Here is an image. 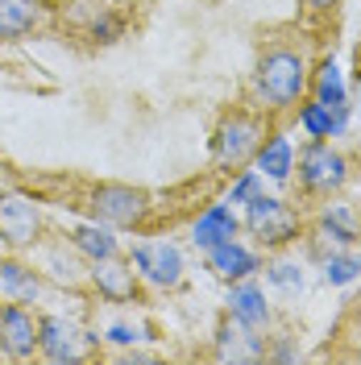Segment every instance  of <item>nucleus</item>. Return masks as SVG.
I'll list each match as a JSON object with an SVG mask.
<instances>
[{
    "instance_id": "nucleus-1",
    "label": "nucleus",
    "mask_w": 361,
    "mask_h": 365,
    "mask_svg": "<svg viewBox=\"0 0 361 365\" xmlns=\"http://www.w3.org/2000/svg\"><path fill=\"white\" fill-rule=\"evenodd\" d=\"M307 79H312V71H307V58L291 50V46H274L262 54V63L253 71V91H258V100L266 104V108H291L303 100V91H307Z\"/></svg>"
},
{
    "instance_id": "nucleus-2",
    "label": "nucleus",
    "mask_w": 361,
    "mask_h": 365,
    "mask_svg": "<svg viewBox=\"0 0 361 365\" xmlns=\"http://www.w3.org/2000/svg\"><path fill=\"white\" fill-rule=\"evenodd\" d=\"M262 137H266L262 116L237 108V113H228L225 120H220V129L212 137V162H216L220 170H237V166H245V162L258 154Z\"/></svg>"
},
{
    "instance_id": "nucleus-3",
    "label": "nucleus",
    "mask_w": 361,
    "mask_h": 365,
    "mask_svg": "<svg viewBox=\"0 0 361 365\" xmlns=\"http://www.w3.org/2000/svg\"><path fill=\"white\" fill-rule=\"evenodd\" d=\"M245 228L253 232L258 245L278 250V245H291L295 237H299V216H295V207L287 200L262 191V195H253L245 204Z\"/></svg>"
},
{
    "instance_id": "nucleus-4",
    "label": "nucleus",
    "mask_w": 361,
    "mask_h": 365,
    "mask_svg": "<svg viewBox=\"0 0 361 365\" xmlns=\"http://www.w3.org/2000/svg\"><path fill=\"white\" fill-rule=\"evenodd\" d=\"M349 182V158L332 150V141H307L299 154V187L307 195H332Z\"/></svg>"
},
{
    "instance_id": "nucleus-5",
    "label": "nucleus",
    "mask_w": 361,
    "mask_h": 365,
    "mask_svg": "<svg viewBox=\"0 0 361 365\" xmlns=\"http://www.w3.org/2000/svg\"><path fill=\"white\" fill-rule=\"evenodd\" d=\"M91 216L100 220V225H141V216L150 212V195L141 191V187H129V182H104V187H96L91 191Z\"/></svg>"
},
{
    "instance_id": "nucleus-6",
    "label": "nucleus",
    "mask_w": 361,
    "mask_h": 365,
    "mask_svg": "<svg viewBox=\"0 0 361 365\" xmlns=\"http://www.w3.org/2000/svg\"><path fill=\"white\" fill-rule=\"evenodd\" d=\"M129 266H133V274L146 278L150 287L175 291V287L183 282V253L175 250L171 241H146V245H133Z\"/></svg>"
},
{
    "instance_id": "nucleus-7",
    "label": "nucleus",
    "mask_w": 361,
    "mask_h": 365,
    "mask_svg": "<svg viewBox=\"0 0 361 365\" xmlns=\"http://www.w3.org/2000/svg\"><path fill=\"white\" fill-rule=\"evenodd\" d=\"M38 232H42V216H38V204L29 195H0V241L9 250H29L38 245Z\"/></svg>"
},
{
    "instance_id": "nucleus-8",
    "label": "nucleus",
    "mask_w": 361,
    "mask_h": 365,
    "mask_svg": "<svg viewBox=\"0 0 361 365\" xmlns=\"http://www.w3.org/2000/svg\"><path fill=\"white\" fill-rule=\"evenodd\" d=\"M88 341L91 336L75 319H63V316L38 319V353L50 357V361H79L88 353Z\"/></svg>"
},
{
    "instance_id": "nucleus-9",
    "label": "nucleus",
    "mask_w": 361,
    "mask_h": 365,
    "mask_svg": "<svg viewBox=\"0 0 361 365\" xmlns=\"http://www.w3.org/2000/svg\"><path fill=\"white\" fill-rule=\"evenodd\" d=\"M312 241H316L320 253L353 250L361 241V216L349 204H328L316 216V225H312Z\"/></svg>"
},
{
    "instance_id": "nucleus-10",
    "label": "nucleus",
    "mask_w": 361,
    "mask_h": 365,
    "mask_svg": "<svg viewBox=\"0 0 361 365\" xmlns=\"http://www.w3.org/2000/svg\"><path fill=\"white\" fill-rule=\"evenodd\" d=\"M0 349L9 357H34L38 349V319L25 312V303H4L0 307Z\"/></svg>"
},
{
    "instance_id": "nucleus-11",
    "label": "nucleus",
    "mask_w": 361,
    "mask_h": 365,
    "mask_svg": "<svg viewBox=\"0 0 361 365\" xmlns=\"http://www.w3.org/2000/svg\"><path fill=\"white\" fill-rule=\"evenodd\" d=\"M208 270L216 278H225V282H241V278H253L262 270V262H258V253L249 245H241L237 237H228V241L208 250Z\"/></svg>"
},
{
    "instance_id": "nucleus-12",
    "label": "nucleus",
    "mask_w": 361,
    "mask_h": 365,
    "mask_svg": "<svg viewBox=\"0 0 361 365\" xmlns=\"http://www.w3.org/2000/svg\"><path fill=\"white\" fill-rule=\"evenodd\" d=\"M228 316L237 319V324H245V328H266L270 324V303H266V291L258 287V282H233V291H228Z\"/></svg>"
},
{
    "instance_id": "nucleus-13",
    "label": "nucleus",
    "mask_w": 361,
    "mask_h": 365,
    "mask_svg": "<svg viewBox=\"0 0 361 365\" xmlns=\"http://www.w3.org/2000/svg\"><path fill=\"white\" fill-rule=\"evenodd\" d=\"M91 287L104 299H113V303H129L137 295L133 266H125L116 257H100V262H91Z\"/></svg>"
},
{
    "instance_id": "nucleus-14",
    "label": "nucleus",
    "mask_w": 361,
    "mask_h": 365,
    "mask_svg": "<svg viewBox=\"0 0 361 365\" xmlns=\"http://www.w3.org/2000/svg\"><path fill=\"white\" fill-rule=\"evenodd\" d=\"M42 17H46L42 0H0V42L29 38L42 25Z\"/></svg>"
},
{
    "instance_id": "nucleus-15",
    "label": "nucleus",
    "mask_w": 361,
    "mask_h": 365,
    "mask_svg": "<svg viewBox=\"0 0 361 365\" xmlns=\"http://www.w3.org/2000/svg\"><path fill=\"white\" fill-rule=\"evenodd\" d=\"M0 295L13 303H34L42 295V274L17 257H0Z\"/></svg>"
},
{
    "instance_id": "nucleus-16",
    "label": "nucleus",
    "mask_w": 361,
    "mask_h": 365,
    "mask_svg": "<svg viewBox=\"0 0 361 365\" xmlns=\"http://www.w3.org/2000/svg\"><path fill=\"white\" fill-rule=\"evenodd\" d=\"M345 125H349V113H332L328 104H320L316 96H312V100H299V129L312 137V141L340 137Z\"/></svg>"
},
{
    "instance_id": "nucleus-17",
    "label": "nucleus",
    "mask_w": 361,
    "mask_h": 365,
    "mask_svg": "<svg viewBox=\"0 0 361 365\" xmlns=\"http://www.w3.org/2000/svg\"><path fill=\"white\" fill-rule=\"evenodd\" d=\"M253 162H258V175H262V179L287 182L291 170H295V150H291V141H287L283 133H270V137H262Z\"/></svg>"
},
{
    "instance_id": "nucleus-18",
    "label": "nucleus",
    "mask_w": 361,
    "mask_h": 365,
    "mask_svg": "<svg viewBox=\"0 0 361 365\" xmlns=\"http://www.w3.org/2000/svg\"><path fill=\"white\" fill-rule=\"evenodd\" d=\"M228 237H237V216H233L228 204H212L208 212H200V220L191 225V241H195L200 250H212V245H220Z\"/></svg>"
},
{
    "instance_id": "nucleus-19",
    "label": "nucleus",
    "mask_w": 361,
    "mask_h": 365,
    "mask_svg": "<svg viewBox=\"0 0 361 365\" xmlns=\"http://www.w3.org/2000/svg\"><path fill=\"white\" fill-rule=\"evenodd\" d=\"M216 341H220V357H225V361H258V357H266L258 332L245 328V324H237V319H228Z\"/></svg>"
},
{
    "instance_id": "nucleus-20",
    "label": "nucleus",
    "mask_w": 361,
    "mask_h": 365,
    "mask_svg": "<svg viewBox=\"0 0 361 365\" xmlns=\"http://www.w3.org/2000/svg\"><path fill=\"white\" fill-rule=\"evenodd\" d=\"M307 88L316 96L320 104H328L332 113H349V88H345V79H340V67L332 58H324L316 67V75L307 79Z\"/></svg>"
},
{
    "instance_id": "nucleus-21",
    "label": "nucleus",
    "mask_w": 361,
    "mask_h": 365,
    "mask_svg": "<svg viewBox=\"0 0 361 365\" xmlns=\"http://www.w3.org/2000/svg\"><path fill=\"white\" fill-rule=\"evenodd\" d=\"M71 245L83 253L88 262L116 257V237H113L104 225H79V228H71Z\"/></svg>"
},
{
    "instance_id": "nucleus-22",
    "label": "nucleus",
    "mask_w": 361,
    "mask_h": 365,
    "mask_svg": "<svg viewBox=\"0 0 361 365\" xmlns=\"http://www.w3.org/2000/svg\"><path fill=\"white\" fill-rule=\"evenodd\" d=\"M357 274H361V253H353V250H332V253H324V278H328L332 287L353 282Z\"/></svg>"
},
{
    "instance_id": "nucleus-23",
    "label": "nucleus",
    "mask_w": 361,
    "mask_h": 365,
    "mask_svg": "<svg viewBox=\"0 0 361 365\" xmlns=\"http://www.w3.org/2000/svg\"><path fill=\"white\" fill-rule=\"evenodd\" d=\"M266 278H270L274 287H283V291H299L303 287V270H299V262H270L266 266Z\"/></svg>"
},
{
    "instance_id": "nucleus-24",
    "label": "nucleus",
    "mask_w": 361,
    "mask_h": 365,
    "mask_svg": "<svg viewBox=\"0 0 361 365\" xmlns=\"http://www.w3.org/2000/svg\"><path fill=\"white\" fill-rule=\"evenodd\" d=\"M253 195H262V175H258V170H245L241 179L233 182V191H228V204H249Z\"/></svg>"
},
{
    "instance_id": "nucleus-25",
    "label": "nucleus",
    "mask_w": 361,
    "mask_h": 365,
    "mask_svg": "<svg viewBox=\"0 0 361 365\" xmlns=\"http://www.w3.org/2000/svg\"><path fill=\"white\" fill-rule=\"evenodd\" d=\"M46 266H50V274H54V278H63V282H75V270H79V266H75V262H63V253L59 250H50L46 253Z\"/></svg>"
},
{
    "instance_id": "nucleus-26",
    "label": "nucleus",
    "mask_w": 361,
    "mask_h": 365,
    "mask_svg": "<svg viewBox=\"0 0 361 365\" xmlns=\"http://www.w3.org/2000/svg\"><path fill=\"white\" fill-rule=\"evenodd\" d=\"M104 336H108L113 344H137L141 341V328H133V324H113Z\"/></svg>"
},
{
    "instance_id": "nucleus-27",
    "label": "nucleus",
    "mask_w": 361,
    "mask_h": 365,
    "mask_svg": "<svg viewBox=\"0 0 361 365\" xmlns=\"http://www.w3.org/2000/svg\"><path fill=\"white\" fill-rule=\"evenodd\" d=\"M303 4H307L312 13H337V4H340V0H303Z\"/></svg>"
},
{
    "instance_id": "nucleus-28",
    "label": "nucleus",
    "mask_w": 361,
    "mask_h": 365,
    "mask_svg": "<svg viewBox=\"0 0 361 365\" xmlns=\"http://www.w3.org/2000/svg\"><path fill=\"white\" fill-rule=\"evenodd\" d=\"M116 4H137V0H116Z\"/></svg>"
}]
</instances>
